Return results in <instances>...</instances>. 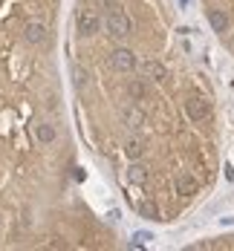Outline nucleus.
Here are the masks:
<instances>
[{"mask_svg": "<svg viewBox=\"0 0 234 251\" xmlns=\"http://www.w3.org/2000/svg\"><path fill=\"white\" fill-rule=\"evenodd\" d=\"M197 191H200V182H197L194 174H180L177 176V194H180V197H194Z\"/></svg>", "mask_w": 234, "mask_h": 251, "instance_id": "obj_7", "label": "nucleus"}, {"mask_svg": "<svg viewBox=\"0 0 234 251\" xmlns=\"http://www.w3.org/2000/svg\"><path fill=\"white\" fill-rule=\"evenodd\" d=\"M185 116L191 122H206L208 116H211V101H206L203 96H191V99L185 101Z\"/></svg>", "mask_w": 234, "mask_h": 251, "instance_id": "obj_3", "label": "nucleus"}, {"mask_svg": "<svg viewBox=\"0 0 234 251\" xmlns=\"http://www.w3.org/2000/svg\"><path fill=\"white\" fill-rule=\"evenodd\" d=\"M76 29H78L81 38H93V35L102 29V18H99L96 12L84 9V12H78V18H76Z\"/></svg>", "mask_w": 234, "mask_h": 251, "instance_id": "obj_2", "label": "nucleus"}, {"mask_svg": "<svg viewBox=\"0 0 234 251\" xmlns=\"http://www.w3.org/2000/svg\"><path fill=\"white\" fill-rule=\"evenodd\" d=\"M24 41L29 47H41L44 41H47V26L38 24V21H32V24L24 26Z\"/></svg>", "mask_w": 234, "mask_h": 251, "instance_id": "obj_5", "label": "nucleus"}, {"mask_svg": "<svg viewBox=\"0 0 234 251\" xmlns=\"http://www.w3.org/2000/svg\"><path fill=\"white\" fill-rule=\"evenodd\" d=\"M139 214H142L145 220H162V217H159V205H156V202H151V200L139 205Z\"/></svg>", "mask_w": 234, "mask_h": 251, "instance_id": "obj_14", "label": "nucleus"}, {"mask_svg": "<svg viewBox=\"0 0 234 251\" xmlns=\"http://www.w3.org/2000/svg\"><path fill=\"white\" fill-rule=\"evenodd\" d=\"M84 176H87V174H84L81 168H76V171H73V179H76V182H84Z\"/></svg>", "mask_w": 234, "mask_h": 251, "instance_id": "obj_17", "label": "nucleus"}, {"mask_svg": "<svg viewBox=\"0 0 234 251\" xmlns=\"http://www.w3.org/2000/svg\"><path fill=\"white\" fill-rule=\"evenodd\" d=\"M35 136H38L41 145H52L55 136H58V130H55V125H50V122H41V125L35 127Z\"/></svg>", "mask_w": 234, "mask_h": 251, "instance_id": "obj_8", "label": "nucleus"}, {"mask_svg": "<svg viewBox=\"0 0 234 251\" xmlns=\"http://www.w3.org/2000/svg\"><path fill=\"white\" fill-rule=\"evenodd\" d=\"M104 26H107V32L113 35V38H128L130 32H133V21H130V15L125 12V9H110L107 12V21H104Z\"/></svg>", "mask_w": 234, "mask_h": 251, "instance_id": "obj_1", "label": "nucleus"}, {"mask_svg": "<svg viewBox=\"0 0 234 251\" xmlns=\"http://www.w3.org/2000/svg\"><path fill=\"white\" fill-rule=\"evenodd\" d=\"M76 87H78V90H84V87H87V73H84V70H78V73H76Z\"/></svg>", "mask_w": 234, "mask_h": 251, "instance_id": "obj_16", "label": "nucleus"}, {"mask_svg": "<svg viewBox=\"0 0 234 251\" xmlns=\"http://www.w3.org/2000/svg\"><path fill=\"white\" fill-rule=\"evenodd\" d=\"M122 119H125V125H128L130 130H136V127L145 125V113H142L139 107H128V110L122 113Z\"/></svg>", "mask_w": 234, "mask_h": 251, "instance_id": "obj_9", "label": "nucleus"}, {"mask_svg": "<svg viewBox=\"0 0 234 251\" xmlns=\"http://www.w3.org/2000/svg\"><path fill=\"white\" fill-rule=\"evenodd\" d=\"M151 240H154L151 234H145V231H139V234L133 237V243H130V246H133V249H142V246H145V243H151Z\"/></svg>", "mask_w": 234, "mask_h": 251, "instance_id": "obj_15", "label": "nucleus"}, {"mask_svg": "<svg viewBox=\"0 0 234 251\" xmlns=\"http://www.w3.org/2000/svg\"><path fill=\"white\" fill-rule=\"evenodd\" d=\"M208 24H211L214 32H226V29H229V15L220 12V9H211V12H208Z\"/></svg>", "mask_w": 234, "mask_h": 251, "instance_id": "obj_10", "label": "nucleus"}, {"mask_svg": "<svg viewBox=\"0 0 234 251\" xmlns=\"http://www.w3.org/2000/svg\"><path fill=\"white\" fill-rule=\"evenodd\" d=\"M128 179L133 182V185H145V182H148V168L139 165V162L133 159V165L128 168Z\"/></svg>", "mask_w": 234, "mask_h": 251, "instance_id": "obj_12", "label": "nucleus"}, {"mask_svg": "<svg viewBox=\"0 0 234 251\" xmlns=\"http://www.w3.org/2000/svg\"><path fill=\"white\" fill-rule=\"evenodd\" d=\"M142 73H145V78H151V81H156V84H162V81L168 78L165 64H162V61H154V58L142 61Z\"/></svg>", "mask_w": 234, "mask_h": 251, "instance_id": "obj_6", "label": "nucleus"}, {"mask_svg": "<svg viewBox=\"0 0 234 251\" xmlns=\"http://www.w3.org/2000/svg\"><path fill=\"white\" fill-rule=\"evenodd\" d=\"M128 96L133 101H142L145 96H148V87H145V81H139V78H133V81H128Z\"/></svg>", "mask_w": 234, "mask_h": 251, "instance_id": "obj_13", "label": "nucleus"}, {"mask_svg": "<svg viewBox=\"0 0 234 251\" xmlns=\"http://www.w3.org/2000/svg\"><path fill=\"white\" fill-rule=\"evenodd\" d=\"M145 153V142H142V136H130L128 142H125V156L128 159H139Z\"/></svg>", "mask_w": 234, "mask_h": 251, "instance_id": "obj_11", "label": "nucleus"}, {"mask_svg": "<svg viewBox=\"0 0 234 251\" xmlns=\"http://www.w3.org/2000/svg\"><path fill=\"white\" fill-rule=\"evenodd\" d=\"M110 67H113L116 73H130V70L136 67V55L130 50H113L110 52Z\"/></svg>", "mask_w": 234, "mask_h": 251, "instance_id": "obj_4", "label": "nucleus"}]
</instances>
